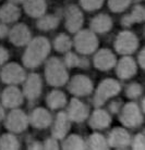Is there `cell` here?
Instances as JSON below:
<instances>
[{"mask_svg": "<svg viewBox=\"0 0 145 150\" xmlns=\"http://www.w3.org/2000/svg\"><path fill=\"white\" fill-rule=\"evenodd\" d=\"M64 16H66V28L70 33H78L84 22L82 11L76 6L72 4L67 8Z\"/></svg>", "mask_w": 145, "mask_h": 150, "instance_id": "7c38bea8", "label": "cell"}, {"mask_svg": "<svg viewBox=\"0 0 145 150\" xmlns=\"http://www.w3.org/2000/svg\"><path fill=\"white\" fill-rule=\"evenodd\" d=\"M30 123L32 126L36 128H46L52 122V116L44 108H37V109L33 110V112L31 113L30 117H29Z\"/></svg>", "mask_w": 145, "mask_h": 150, "instance_id": "ac0fdd59", "label": "cell"}, {"mask_svg": "<svg viewBox=\"0 0 145 150\" xmlns=\"http://www.w3.org/2000/svg\"><path fill=\"white\" fill-rule=\"evenodd\" d=\"M20 15H21V11H20L18 4L8 2L0 8V20L4 24L18 21Z\"/></svg>", "mask_w": 145, "mask_h": 150, "instance_id": "44dd1931", "label": "cell"}, {"mask_svg": "<svg viewBox=\"0 0 145 150\" xmlns=\"http://www.w3.org/2000/svg\"><path fill=\"white\" fill-rule=\"evenodd\" d=\"M75 50L81 54H92L98 48V38L89 30H79L73 40Z\"/></svg>", "mask_w": 145, "mask_h": 150, "instance_id": "3957f363", "label": "cell"}, {"mask_svg": "<svg viewBox=\"0 0 145 150\" xmlns=\"http://www.w3.org/2000/svg\"><path fill=\"white\" fill-rule=\"evenodd\" d=\"M46 101H47V105H48L50 109L58 110L63 108L64 105H67V97H66V95L63 94L62 91L55 89L48 94Z\"/></svg>", "mask_w": 145, "mask_h": 150, "instance_id": "cb8c5ba5", "label": "cell"}, {"mask_svg": "<svg viewBox=\"0 0 145 150\" xmlns=\"http://www.w3.org/2000/svg\"><path fill=\"white\" fill-rule=\"evenodd\" d=\"M24 0H9V2H12L14 4H23Z\"/></svg>", "mask_w": 145, "mask_h": 150, "instance_id": "7bdbcfd3", "label": "cell"}, {"mask_svg": "<svg viewBox=\"0 0 145 150\" xmlns=\"http://www.w3.org/2000/svg\"><path fill=\"white\" fill-rule=\"evenodd\" d=\"M64 65L67 68H75V67H80V68H87L89 67V61L85 60L84 58L79 57V54L74 52L68 51L64 57V61H63Z\"/></svg>", "mask_w": 145, "mask_h": 150, "instance_id": "f1b7e54d", "label": "cell"}, {"mask_svg": "<svg viewBox=\"0 0 145 150\" xmlns=\"http://www.w3.org/2000/svg\"><path fill=\"white\" fill-rule=\"evenodd\" d=\"M120 90H121V86H120L118 81H116L114 79H104L97 87L96 95L94 97V103L97 107H101L109 98L119 94Z\"/></svg>", "mask_w": 145, "mask_h": 150, "instance_id": "277c9868", "label": "cell"}, {"mask_svg": "<svg viewBox=\"0 0 145 150\" xmlns=\"http://www.w3.org/2000/svg\"><path fill=\"white\" fill-rule=\"evenodd\" d=\"M131 137L129 133L121 127H117L112 129L108 139V146L115 147L117 149H122L126 147L130 146Z\"/></svg>", "mask_w": 145, "mask_h": 150, "instance_id": "e0dca14e", "label": "cell"}, {"mask_svg": "<svg viewBox=\"0 0 145 150\" xmlns=\"http://www.w3.org/2000/svg\"><path fill=\"white\" fill-rule=\"evenodd\" d=\"M44 149H59V144L57 142V138H47L44 144Z\"/></svg>", "mask_w": 145, "mask_h": 150, "instance_id": "d590c367", "label": "cell"}, {"mask_svg": "<svg viewBox=\"0 0 145 150\" xmlns=\"http://www.w3.org/2000/svg\"><path fill=\"white\" fill-rule=\"evenodd\" d=\"M62 149H86L85 140L79 135H70L62 143Z\"/></svg>", "mask_w": 145, "mask_h": 150, "instance_id": "f546056e", "label": "cell"}, {"mask_svg": "<svg viewBox=\"0 0 145 150\" xmlns=\"http://www.w3.org/2000/svg\"><path fill=\"white\" fill-rule=\"evenodd\" d=\"M60 19L57 15H43L37 20V27L41 30H55L59 25Z\"/></svg>", "mask_w": 145, "mask_h": 150, "instance_id": "484cf974", "label": "cell"}, {"mask_svg": "<svg viewBox=\"0 0 145 150\" xmlns=\"http://www.w3.org/2000/svg\"><path fill=\"white\" fill-rule=\"evenodd\" d=\"M86 149H108V142L99 133H94L85 142Z\"/></svg>", "mask_w": 145, "mask_h": 150, "instance_id": "4316f807", "label": "cell"}, {"mask_svg": "<svg viewBox=\"0 0 145 150\" xmlns=\"http://www.w3.org/2000/svg\"><path fill=\"white\" fill-rule=\"evenodd\" d=\"M52 124V136L57 139H63L71 128V120L67 112H59Z\"/></svg>", "mask_w": 145, "mask_h": 150, "instance_id": "2e32d148", "label": "cell"}, {"mask_svg": "<svg viewBox=\"0 0 145 150\" xmlns=\"http://www.w3.org/2000/svg\"><path fill=\"white\" fill-rule=\"evenodd\" d=\"M9 60V52L4 47L0 46V65L4 64L7 61Z\"/></svg>", "mask_w": 145, "mask_h": 150, "instance_id": "8d00e7d4", "label": "cell"}, {"mask_svg": "<svg viewBox=\"0 0 145 150\" xmlns=\"http://www.w3.org/2000/svg\"><path fill=\"white\" fill-rule=\"evenodd\" d=\"M121 107L122 105H120V102L119 101H115V102H112L111 105H110V110H111L112 112H118L120 109H121Z\"/></svg>", "mask_w": 145, "mask_h": 150, "instance_id": "ab89813d", "label": "cell"}, {"mask_svg": "<svg viewBox=\"0 0 145 150\" xmlns=\"http://www.w3.org/2000/svg\"><path fill=\"white\" fill-rule=\"evenodd\" d=\"M0 79L4 84L8 85H18L24 82L26 79L25 70L18 63L10 62L6 64L0 71Z\"/></svg>", "mask_w": 145, "mask_h": 150, "instance_id": "8992f818", "label": "cell"}, {"mask_svg": "<svg viewBox=\"0 0 145 150\" xmlns=\"http://www.w3.org/2000/svg\"><path fill=\"white\" fill-rule=\"evenodd\" d=\"M68 82H69L68 89L74 96H78V97L87 96L93 91V83L89 79V77H87L85 75H74Z\"/></svg>", "mask_w": 145, "mask_h": 150, "instance_id": "52a82bcc", "label": "cell"}, {"mask_svg": "<svg viewBox=\"0 0 145 150\" xmlns=\"http://www.w3.org/2000/svg\"><path fill=\"white\" fill-rule=\"evenodd\" d=\"M112 27V20L107 14H98L91 21V30L95 34L99 33H107L111 30Z\"/></svg>", "mask_w": 145, "mask_h": 150, "instance_id": "7402d4cb", "label": "cell"}, {"mask_svg": "<svg viewBox=\"0 0 145 150\" xmlns=\"http://www.w3.org/2000/svg\"><path fill=\"white\" fill-rule=\"evenodd\" d=\"M142 94V86L140 84H136V83H133L128 86V89H126V95L129 98H132V99H135L138 98L140 95Z\"/></svg>", "mask_w": 145, "mask_h": 150, "instance_id": "836d02e7", "label": "cell"}, {"mask_svg": "<svg viewBox=\"0 0 145 150\" xmlns=\"http://www.w3.org/2000/svg\"><path fill=\"white\" fill-rule=\"evenodd\" d=\"M131 4V0H108V7L112 12L119 13L124 11Z\"/></svg>", "mask_w": 145, "mask_h": 150, "instance_id": "1f68e13d", "label": "cell"}, {"mask_svg": "<svg viewBox=\"0 0 145 150\" xmlns=\"http://www.w3.org/2000/svg\"><path fill=\"white\" fill-rule=\"evenodd\" d=\"M29 149H44V145L38 142H33L29 146Z\"/></svg>", "mask_w": 145, "mask_h": 150, "instance_id": "60d3db41", "label": "cell"}, {"mask_svg": "<svg viewBox=\"0 0 145 150\" xmlns=\"http://www.w3.org/2000/svg\"><path fill=\"white\" fill-rule=\"evenodd\" d=\"M145 49L143 48L141 50V52H140V54H139V63H140V67H141L142 69L145 68V64H144V61H145Z\"/></svg>", "mask_w": 145, "mask_h": 150, "instance_id": "f35d334b", "label": "cell"}, {"mask_svg": "<svg viewBox=\"0 0 145 150\" xmlns=\"http://www.w3.org/2000/svg\"><path fill=\"white\" fill-rule=\"evenodd\" d=\"M4 117V105L0 103V121L2 120Z\"/></svg>", "mask_w": 145, "mask_h": 150, "instance_id": "b9f144b4", "label": "cell"}, {"mask_svg": "<svg viewBox=\"0 0 145 150\" xmlns=\"http://www.w3.org/2000/svg\"><path fill=\"white\" fill-rule=\"evenodd\" d=\"M29 116L22 110L12 109L6 119V127L12 133H22L29 126Z\"/></svg>", "mask_w": 145, "mask_h": 150, "instance_id": "9c48e42d", "label": "cell"}, {"mask_svg": "<svg viewBox=\"0 0 145 150\" xmlns=\"http://www.w3.org/2000/svg\"><path fill=\"white\" fill-rule=\"evenodd\" d=\"M45 79L49 85L54 87L67 84L69 81L67 67L58 58H50L45 63Z\"/></svg>", "mask_w": 145, "mask_h": 150, "instance_id": "7a4b0ae2", "label": "cell"}, {"mask_svg": "<svg viewBox=\"0 0 145 150\" xmlns=\"http://www.w3.org/2000/svg\"><path fill=\"white\" fill-rule=\"evenodd\" d=\"M110 121H111V117H110L107 111L97 109L91 115L89 125L94 129H103V128H106L110 124Z\"/></svg>", "mask_w": 145, "mask_h": 150, "instance_id": "603a6c76", "label": "cell"}, {"mask_svg": "<svg viewBox=\"0 0 145 150\" xmlns=\"http://www.w3.org/2000/svg\"><path fill=\"white\" fill-rule=\"evenodd\" d=\"M52 45H54V48L56 49L58 52L67 53L72 48L73 41L71 40V38L67 34H59L55 38Z\"/></svg>", "mask_w": 145, "mask_h": 150, "instance_id": "83f0119b", "label": "cell"}, {"mask_svg": "<svg viewBox=\"0 0 145 150\" xmlns=\"http://www.w3.org/2000/svg\"><path fill=\"white\" fill-rule=\"evenodd\" d=\"M139 47L138 37L129 30H123L118 34L115 40L116 51L123 56H129L133 53Z\"/></svg>", "mask_w": 145, "mask_h": 150, "instance_id": "5b68a950", "label": "cell"}, {"mask_svg": "<svg viewBox=\"0 0 145 150\" xmlns=\"http://www.w3.org/2000/svg\"><path fill=\"white\" fill-rule=\"evenodd\" d=\"M8 35H9V27L4 23H0V38L2 39L7 37Z\"/></svg>", "mask_w": 145, "mask_h": 150, "instance_id": "74e56055", "label": "cell"}, {"mask_svg": "<svg viewBox=\"0 0 145 150\" xmlns=\"http://www.w3.org/2000/svg\"><path fill=\"white\" fill-rule=\"evenodd\" d=\"M117 63L116 56L109 49H101L94 56V65L101 71H108L115 68Z\"/></svg>", "mask_w": 145, "mask_h": 150, "instance_id": "9a60e30c", "label": "cell"}, {"mask_svg": "<svg viewBox=\"0 0 145 150\" xmlns=\"http://www.w3.org/2000/svg\"><path fill=\"white\" fill-rule=\"evenodd\" d=\"M24 97L30 100H35L41 96V79L36 73H31L26 76L23 82V90Z\"/></svg>", "mask_w": 145, "mask_h": 150, "instance_id": "8fae6325", "label": "cell"}, {"mask_svg": "<svg viewBox=\"0 0 145 150\" xmlns=\"http://www.w3.org/2000/svg\"><path fill=\"white\" fill-rule=\"evenodd\" d=\"M104 0H80L81 7L86 11H94L103 6Z\"/></svg>", "mask_w": 145, "mask_h": 150, "instance_id": "d6a6232c", "label": "cell"}, {"mask_svg": "<svg viewBox=\"0 0 145 150\" xmlns=\"http://www.w3.org/2000/svg\"><path fill=\"white\" fill-rule=\"evenodd\" d=\"M24 95L15 85H9L1 93V105L6 108L16 109L23 103Z\"/></svg>", "mask_w": 145, "mask_h": 150, "instance_id": "30bf717a", "label": "cell"}, {"mask_svg": "<svg viewBox=\"0 0 145 150\" xmlns=\"http://www.w3.org/2000/svg\"><path fill=\"white\" fill-rule=\"evenodd\" d=\"M131 146L133 149H144V136L143 134H139L135 136V138L133 140H131Z\"/></svg>", "mask_w": 145, "mask_h": 150, "instance_id": "e575fe53", "label": "cell"}, {"mask_svg": "<svg viewBox=\"0 0 145 150\" xmlns=\"http://www.w3.org/2000/svg\"><path fill=\"white\" fill-rule=\"evenodd\" d=\"M23 9L27 15L38 19V18L45 15V12L47 9V4L45 0H24Z\"/></svg>", "mask_w": 145, "mask_h": 150, "instance_id": "ffe728a7", "label": "cell"}, {"mask_svg": "<svg viewBox=\"0 0 145 150\" xmlns=\"http://www.w3.org/2000/svg\"><path fill=\"white\" fill-rule=\"evenodd\" d=\"M9 39L14 46H26L32 39L31 36V30L27 27V25L20 23L12 27L11 30H9Z\"/></svg>", "mask_w": 145, "mask_h": 150, "instance_id": "4fadbf2b", "label": "cell"}, {"mask_svg": "<svg viewBox=\"0 0 145 150\" xmlns=\"http://www.w3.org/2000/svg\"><path fill=\"white\" fill-rule=\"evenodd\" d=\"M20 143L14 135L4 134L0 138V149H19Z\"/></svg>", "mask_w": 145, "mask_h": 150, "instance_id": "4dcf8cb0", "label": "cell"}, {"mask_svg": "<svg viewBox=\"0 0 145 150\" xmlns=\"http://www.w3.org/2000/svg\"><path fill=\"white\" fill-rule=\"evenodd\" d=\"M117 64V75L122 79H129L136 73V63L129 56H124Z\"/></svg>", "mask_w": 145, "mask_h": 150, "instance_id": "d6986e66", "label": "cell"}, {"mask_svg": "<svg viewBox=\"0 0 145 150\" xmlns=\"http://www.w3.org/2000/svg\"><path fill=\"white\" fill-rule=\"evenodd\" d=\"M121 113H120V121L126 126L129 127H135L142 123V114L141 110L136 103L129 102L121 107Z\"/></svg>", "mask_w": 145, "mask_h": 150, "instance_id": "ba28073f", "label": "cell"}, {"mask_svg": "<svg viewBox=\"0 0 145 150\" xmlns=\"http://www.w3.org/2000/svg\"><path fill=\"white\" fill-rule=\"evenodd\" d=\"M144 7L142 6H135L133 8V10L130 14L126 15L122 20H121V23H122L124 26L129 27L131 26L134 23H140L144 21Z\"/></svg>", "mask_w": 145, "mask_h": 150, "instance_id": "d4e9b609", "label": "cell"}, {"mask_svg": "<svg viewBox=\"0 0 145 150\" xmlns=\"http://www.w3.org/2000/svg\"><path fill=\"white\" fill-rule=\"evenodd\" d=\"M26 50L22 57L23 64L25 68L34 69L39 67L48 57L51 45L46 37H35L27 44Z\"/></svg>", "mask_w": 145, "mask_h": 150, "instance_id": "6da1fadb", "label": "cell"}, {"mask_svg": "<svg viewBox=\"0 0 145 150\" xmlns=\"http://www.w3.org/2000/svg\"><path fill=\"white\" fill-rule=\"evenodd\" d=\"M67 114L70 117L71 121L80 123V122L85 121L89 117V109L85 103L80 101L78 98H72L70 101V105L68 107Z\"/></svg>", "mask_w": 145, "mask_h": 150, "instance_id": "5bb4252c", "label": "cell"}]
</instances>
